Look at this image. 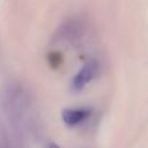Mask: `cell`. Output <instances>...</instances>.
<instances>
[{
  "mask_svg": "<svg viewBox=\"0 0 148 148\" xmlns=\"http://www.w3.org/2000/svg\"><path fill=\"white\" fill-rule=\"evenodd\" d=\"M49 148H60V147H59V146H57L56 143H51V145L49 146Z\"/></svg>",
  "mask_w": 148,
  "mask_h": 148,
  "instance_id": "obj_3",
  "label": "cell"
},
{
  "mask_svg": "<svg viewBox=\"0 0 148 148\" xmlns=\"http://www.w3.org/2000/svg\"><path fill=\"white\" fill-rule=\"evenodd\" d=\"M89 116L90 110L88 109H66L62 111V120L69 126L80 124Z\"/></svg>",
  "mask_w": 148,
  "mask_h": 148,
  "instance_id": "obj_2",
  "label": "cell"
},
{
  "mask_svg": "<svg viewBox=\"0 0 148 148\" xmlns=\"http://www.w3.org/2000/svg\"><path fill=\"white\" fill-rule=\"evenodd\" d=\"M97 69H98V65L95 60L87 61L82 66V68L79 71V73L73 77V87L76 90H80V89L84 88V86L92 80Z\"/></svg>",
  "mask_w": 148,
  "mask_h": 148,
  "instance_id": "obj_1",
  "label": "cell"
}]
</instances>
